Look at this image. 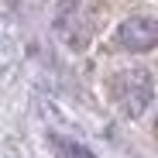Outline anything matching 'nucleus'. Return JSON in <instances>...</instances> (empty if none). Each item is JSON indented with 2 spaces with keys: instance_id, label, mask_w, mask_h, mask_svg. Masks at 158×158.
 I'll list each match as a JSON object with an SVG mask.
<instances>
[{
  "instance_id": "nucleus-1",
  "label": "nucleus",
  "mask_w": 158,
  "mask_h": 158,
  "mask_svg": "<svg viewBox=\"0 0 158 158\" xmlns=\"http://www.w3.org/2000/svg\"><path fill=\"white\" fill-rule=\"evenodd\" d=\"M110 96H114V103L127 117H141L151 107V96H155L151 72L148 69H124V72H117L110 79Z\"/></svg>"
},
{
  "instance_id": "nucleus-2",
  "label": "nucleus",
  "mask_w": 158,
  "mask_h": 158,
  "mask_svg": "<svg viewBox=\"0 0 158 158\" xmlns=\"http://www.w3.org/2000/svg\"><path fill=\"white\" fill-rule=\"evenodd\" d=\"M117 45L127 52H151L158 45V24L151 17H127L117 28Z\"/></svg>"
},
{
  "instance_id": "nucleus-3",
  "label": "nucleus",
  "mask_w": 158,
  "mask_h": 158,
  "mask_svg": "<svg viewBox=\"0 0 158 158\" xmlns=\"http://www.w3.org/2000/svg\"><path fill=\"white\" fill-rule=\"evenodd\" d=\"M48 144H52V155L55 158H96L86 144H79L72 138H62V134H48Z\"/></svg>"
}]
</instances>
